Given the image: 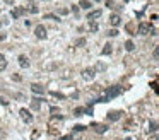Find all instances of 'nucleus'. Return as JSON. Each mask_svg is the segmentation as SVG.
Here are the masks:
<instances>
[{"label":"nucleus","mask_w":159,"mask_h":140,"mask_svg":"<svg viewBox=\"0 0 159 140\" xmlns=\"http://www.w3.org/2000/svg\"><path fill=\"white\" fill-rule=\"evenodd\" d=\"M77 44H79V46H80V44H86V39H84V38H82V39H77Z\"/></svg>","instance_id":"a878e982"},{"label":"nucleus","mask_w":159,"mask_h":140,"mask_svg":"<svg viewBox=\"0 0 159 140\" xmlns=\"http://www.w3.org/2000/svg\"><path fill=\"white\" fill-rule=\"evenodd\" d=\"M96 70H104V63H99V65L94 68V72H96Z\"/></svg>","instance_id":"4be33fe9"},{"label":"nucleus","mask_w":159,"mask_h":140,"mask_svg":"<svg viewBox=\"0 0 159 140\" xmlns=\"http://www.w3.org/2000/svg\"><path fill=\"white\" fill-rule=\"evenodd\" d=\"M149 128H151V132H156V130H158V121L149 123Z\"/></svg>","instance_id":"a211bd4d"},{"label":"nucleus","mask_w":159,"mask_h":140,"mask_svg":"<svg viewBox=\"0 0 159 140\" xmlns=\"http://www.w3.org/2000/svg\"><path fill=\"white\" fill-rule=\"evenodd\" d=\"M122 116H123V111H120V109L110 111V113H108V121H118Z\"/></svg>","instance_id":"7ed1b4c3"},{"label":"nucleus","mask_w":159,"mask_h":140,"mask_svg":"<svg viewBox=\"0 0 159 140\" xmlns=\"http://www.w3.org/2000/svg\"><path fill=\"white\" fill-rule=\"evenodd\" d=\"M0 26H2V24H0Z\"/></svg>","instance_id":"c756f323"},{"label":"nucleus","mask_w":159,"mask_h":140,"mask_svg":"<svg viewBox=\"0 0 159 140\" xmlns=\"http://www.w3.org/2000/svg\"><path fill=\"white\" fill-rule=\"evenodd\" d=\"M82 77H84L86 80H92V79L96 77L94 68H84V70H82Z\"/></svg>","instance_id":"20e7f679"},{"label":"nucleus","mask_w":159,"mask_h":140,"mask_svg":"<svg viewBox=\"0 0 159 140\" xmlns=\"http://www.w3.org/2000/svg\"><path fill=\"white\" fill-rule=\"evenodd\" d=\"M137 31H139V34H147L152 31V26H151V22H140Z\"/></svg>","instance_id":"f257e3e1"},{"label":"nucleus","mask_w":159,"mask_h":140,"mask_svg":"<svg viewBox=\"0 0 159 140\" xmlns=\"http://www.w3.org/2000/svg\"><path fill=\"white\" fill-rule=\"evenodd\" d=\"M94 130H96L98 133H104V132L108 130V127H106V125H94Z\"/></svg>","instance_id":"4468645a"},{"label":"nucleus","mask_w":159,"mask_h":140,"mask_svg":"<svg viewBox=\"0 0 159 140\" xmlns=\"http://www.w3.org/2000/svg\"><path fill=\"white\" fill-rule=\"evenodd\" d=\"M34 34H36V38H39V39H45V38H46V29H45L43 26H36V29H34Z\"/></svg>","instance_id":"39448f33"},{"label":"nucleus","mask_w":159,"mask_h":140,"mask_svg":"<svg viewBox=\"0 0 159 140\" xmlns=\"http://www.w3.org/2000/svg\"><path fill=\"white\" fill-rule=\"evenodd\" d=\"M110 24H111V26H115V27H116V26H120V24H122V17H120L118 14H113V15L110 17Z\"/></svg>","instance_id":"423d86ee"},{"label":"nucleus","mask_w":159,"mask_h":140,"mask_svg":"<svg viewBox=\"0 0 159 140\" xmlns=\"http://www.w3.org/2000/svg\"><path fill=\"white\" fill-rule=\"evenodd\" d=\"M111 51H113V48H111V44L108 43V44H104V48L101 50V55H111Z\"/></svg>","instance_id":"ddd939ff"},{"label":"nucleus","mask_w":159,"mask_h":140,"mask_svg":"<svg viewBox=\"0 0 159 140\" xmlns=\"http://www.w3.org/2000/svg\"><path fill=\"white\" fill-rule=\"evenodd\" d=\"M31 91H33L34 94H43V92H45V87L39 86V84H31Z\"/></svg>","instance_id":"6e6552de"},{"label":"nucleus","mask_w":159,"mask_h":140,"mask_svg":"<svg viewBox=\"0 0 159 140\" xmlns=\"http://www.w3.org/2000/svg\"><path fill=\"white\" fill-rule=\"evenodd\" d=\"M29 12H33V14H36V12H38V7H29Z\"/></svg>","instance_id":"393cba45"},{"label":"nucleus","mask_w":159,"mask_h":140,"mask_svg":"<svg viewBox=\"0 0 159 140\" xmlns=\"http://www.w3.org/2000/svg\"><path fill=\"white\" fill-rule=\"evenodd\" d=\"M45 19H55V21H60L57 15H51V14H48V15H45Z\"/></svg>","instance_id":"412c9836"},{"label":"nucleus","mask_w":159,"mask_h":140,"mask_svg":"<svg viewBox=\"0 0 159 140\" xmlns=\"http://www.w3.org/2000/svg\"><path fill=\"white\" fill-rule=\"evenodd\" d=\"M24 12H26V10H24L22 7H17V9H14V10H12V14H10V15H12L14 19H17V17H21Z\"/></svg>","instance_id":"1a4fd4ad"},{"label":"nucleus","mask_w":159,"mask_h":140,"mask_svg":"<svg viewBox=\"0 0 159 140\" xmlns=\"http://www.w3.org/2000/svg\"><path fill=\"white\" fill-rule=\"evenodd\" d=\"M72 10H74V14H75V15H79V7H77V5H74V7H72Z\"/></svg>","instance_id":"b1692460"},{"label":"nucleus","mask_w":159,"mask_h":140,"mask_svg":"<svg viewBox=\"0 0 159 140\" xmlns=\"http://www.w3.org/2000/svg\"><path fill=\"white\" fill-rule=\"evenodd\" d=\"M80 113H84V109L82 108H77L75 109V116H80Z\"/></svg>","instance_id":"5701e85b"},{"label":"nucleus","mask_w":159,"mask_h":140,"mask_svg":"<svg viewBox=\"0 0 159 140\" xmlns=\"http://www.w3.org/2000/svg\"><path fill=\"white\" fill-rule=\"evenodd\" d=\"M31 108L33 109H41V99H38V98L31 99Z\"/></svg>","instance_id":"9d476101"},{"label":"nucleus","mask_w":159,"mask_h":140,"mask_svg":"<svg viewBox=\"0 0 159 140\" xmlns=\"http://www.w3.org/2000/svg\"><path fill=\"white\" fill-rule=\"evenodd\" d=\"M19 115H21V120H22L24 123H31V121H33V115H31L26 108H22V109L19 111Z\"/></svg>","instance_id":"f03ea898"},{"label":"nucleus","mask_w":159,"mask_h":140,"mask_svg":"<svg viewBox=\"0 0 159 140\" xmlns=\"http://www.w3.org/2000/svg\"><path fill=\"white\" fill-rule=\"evenodd\" d=\"M74 130H75V132H84V130H86V127H84V125H75V128H74Z\"/></svg>","instance_id":"aec40b11"},{"label":"nucleus","mask_w":159,"mask_h":140,"mask_svg":"<svg viewBox=\"0 0 159 140\" xmlns=\"http://www.w3.org/2000/svg\"><path fill=\"white\" fill-rule=\"evenodd\" d=\"M125 2H130V0H125Z\"/></svg>","instance_id":"cd10ccee"},{"label":"nucleus","mask_w":159,"mask_h":140,"mask_svg":"<svg viewBox=\"0 0 159 140\" xmlns=\"http://www.w3.org/2000/svg\"><path fill=\"white\" fill-rule=\"evenodd\" d=\"M17 60H19V65H21L22 68H27V67H29V60H27V56H26V55H21Z\"/></svg>","instance_id":"0eeeda50"},{"label":"nucleus","mask_w":159,"mask_h":140,"mask_svg":"<svg viewBox=\"0 0 159 140\" xmlns=\"http://www.w3.org/2000/svg\"><path fill=\"white\" fill-rule=\"evenodd\" d=\"M125 50H127V51H134V50H135V44H134V41H130V39H128V41L125 43Z\"/></svg>","instance_id":"2eb2a0df"},{"label":"nucleus","mask_w":159,"mask_h":140,"mask_svg":"<svg viewBox=\"0 0 159 140\" xmlns=\"http://www.w3.org/2000/svg\"><path fill=\"white\" fill-rule=\"evenodd\" d=\"M79 7H80V9H84V10H87V9H91V7H92V3H91L89 0H80Z\"/></svg>","instance_id":"9b49d317"},{"label":"nucleus","mask_w":159,"mask_h":140,"mask_svg":"<svg viewBox=\"0 0 159 140\" xmlns=\"http://www.w3.org/2000/svg\"><path fill=\"white\" fill-rule=\"evenodd\" d=\"M118 33H120L118 29H110L108 31V36H118Z\"/></svg>","instance_id":"6ab92c4d"},{"label":"nucleus","mask_w":159,"mask_h":140,"mask_svg":"<svg viewBox=\"0 0 159 140\" xmlns=\"http://www.w3.org/2000/svg\"><path fill=\"white\" fill-rule=\"evenodd\" d=\"M89 29H91L92 33H98V31H99V26H98L94 21H91V24H89Z\"/></svg>","instance_id":"f3484780"},{"label":"nucleus","mask_w":159,"mask_h":140,"mask_svg":"<svg viewBox=\"0 0 159 140\" xmlns=\"http://www.w3.org/2000/svg\"><path fill=\"white\" fill-rule=\"evenodd\" d=\"M99 15H101V10H92V12L87 14V19H89V21H94V19L99 17Z\"/></svg>","instance_id":"f8f14e48"},{"label":"nucleus","mask_w":159,"mask_h":140,"mask_svg":"<svg viewBox=\"0 0 159 140\" xmlns=\"http://www.w3.org/2000/svg\"><path fill=\"white\" fill-rule=\"evenodd\" d=\"M7 68V60H5V56L3 55H0V72L2 70H5Z\"/></svg>","instance_id":"dca6fc26"},{"label":"nucleus","mask_w":159,"mask_h":140,"mask_svg":"<svg viewBox=\"0 0 159 140\" xmlns=\"http://www.w3.org/2000/svg\"><path fill=\"white\" fill-rule=\"evenodd\" d=\"M96 2H101V0H96Z\"/></svg>","instance_id":"c85d7f7f"},{"label":"nucleus","mask_w":159,"mask_h":140,"mask_svg":"<svg viewBox=\"0 0 159 140\" xmlns=\"http://www.w3.org/2000/svg\"><path fill=\"white\" fill-rule=\"evenodd\" d=\"M158 56H159V50L156 48V50H154V58H158Z\"/></svg>","instance_id":"bb28decb"}]
</instances>
